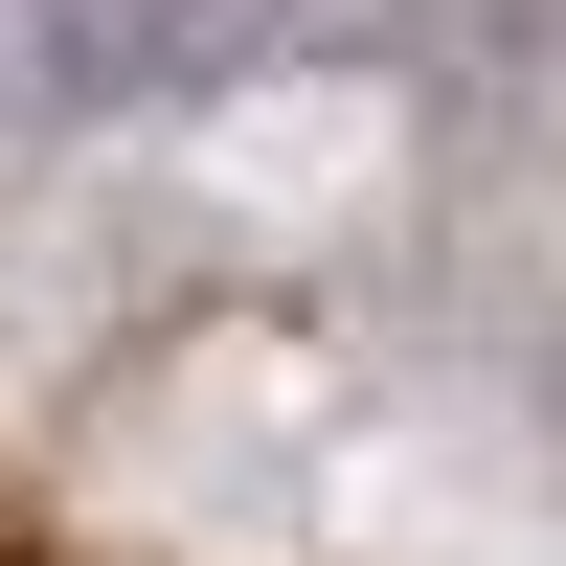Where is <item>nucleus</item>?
Masks as SVG:
<instances>
[{
    "label": "nucleus",
    "instance_id": "obj_1",
    "mask_svg": "<svg viewBox=\"0 0 566 566\" xmlns=\"http://www.w3.org/2000/svg\"><path fill=\"white\" fill-rule=\"evenodd\" d=\"M317 0H0V114H205Z\"/></svg>",
    "mask_w": 566,
    "mask_h": 566
}]
</instances>
